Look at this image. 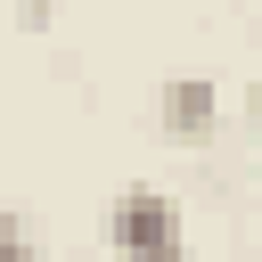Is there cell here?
<instances>
[{
  "mask_svg": "<svg viewBox=\"0 0 262 262\" xmlns=\"http://www.w3.org/2000/svg\"><path fill=\"white\" fill-rule=\"evenodd\" d=\"M106 246L123 262H188V229H180V205L147 180L115 188L106 196Z\"/></svg>",
  "mask_w": 262,
  "mask_h": 262,
  "instance_id": "1",
  "label": "cell"
},
{
  "mask_svg": "<svg viewBox=\"0 0 262 262\" xmlns=\"http://www.w3.org/2000/svg\"><path fill=\"white\" fill-rule=\"evenodd\" d=\"M213 115H221V98H213L205 74H172V82L156 90V131H164L172 147H205V139H213Z\"/></svg>",
  "mask_w": 262,
  "mask_h": 262,
  "instance_id": "2",
  "label": "cell"
},
{
  "mask_svg": "<svg viewBox=\"0 0 262 262\" xmlns=\"http://www.w3.org/2000/svg\"><path fill=\"white\" fill-rule=\"evenodd\" d=\"M0 262H41V254H33V229H25V213H8V205H0Z\"/></svg>",
  "mask_w": 262,
  "mask_h": 262,
  "instance_id": "3",
  "label": "cell"
},
{
  "mask_svg": "<svg viewBox=\"0 0 262 262\" xmlns=\"http://www.w3.org/2000/svg\"><path fill=\"white\" fill-rule=\"evenodd\" d=\"M16 25H25V33H41V25H49V0H25V8H16Z\"/></svg>",
  "mask_w": 262,
  "mask_h": 262,
  "instance_id": "4",
  "label": "cell"
},
{
  "mask_svg": "<svg viewBox=\"0 0 262 262\" xmlns=\"http://www.w3.org/2000/svg\"><path fill=\"white\" fill-rule=\"evenodd\" d=\"M246 106H254V147H262V82H254V98H246Z\"/></svg>",
  "mask_w": 262,
  "mask_h": 262,
  "instance_id": "5",
  "label": "cell"
}]
</instances>
